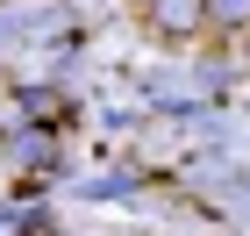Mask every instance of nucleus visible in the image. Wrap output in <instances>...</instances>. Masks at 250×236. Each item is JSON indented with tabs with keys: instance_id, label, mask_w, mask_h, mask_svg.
Wrapping results in <instances>:
<instances>
[{
	"instance_id": "f03ea898",
	"label": "nucleus",
	"mask_w": 250,
	"mask_h": 236,
	"mask_svg": "<svg viewBox=\"0 0 250 236\" xmlns=\"http://www.w3.org/2000/svg\"><path fill=\"white\" fill-rule=\"evenodd\" d=\"M208 21L214 29H250V0H208Z\"/></svg>"
},
{
	"instance_id": "f257e3e1",
	"label": "nucleus",
	"mask_w": 250,
	"mask_h": 236,
	"mask_svg": "<svg viewBox=\"0 0 250 236\" xmlns=\"http://www.w3.org/2000/svg\"><path fill=\"white\" fill-rule=\"evenodd\" d=\"M150 15H157V29H193L208 15V0H150Z\"/></svg>"
}]
</instances>
